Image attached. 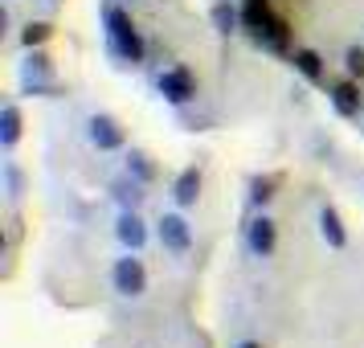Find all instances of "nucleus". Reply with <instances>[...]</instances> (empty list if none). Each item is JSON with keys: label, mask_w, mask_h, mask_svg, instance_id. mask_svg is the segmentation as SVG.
Returning a JSON list of instances; mask_svg holds the SVG:
<instances>
[{"label": "nucleus", "mask_w": 364, "mask_h": 348, "mask_svg": "<svg viewBox=\"0 0 364 348\" xmlns=\"http://www.w3.org/2000/svg\"><path fill=\"white\" fill-rule=\"evenodd\" d=\"M102 25H107V41H111V50H115L123 62L139 66V62H144V37H139V29H135V21L127 17L119 4H107Z\"/></svg>", "instance_id": "nucleus-1"}, {"label": "nucleus", "mask_w": 364, "mask_h": 348, "mask_svg": "<svg viewBox=\"0 0 364 348\" xmlns=\"http://www.w3.org/2000/svg\"><path fill=\"white\" fill-rule=\"evenodd\" d=\"M111 283H115V291L119 295H144L148 291V270H144V263L135 258V250L132 254H123V258H115V266H111Z\"/></svg>", "instance_id": "nucleus-2"}, {"label": "nucleus", "mask_w": 364, "mask_h": 348, "mask_svg": "<svg viewBox=\"0 0 364 348\" xmlns=\"http://www.w3.org/2000/svg\"><path fill=\"white\" fill-rule=\"evenodd\" d=\"M160 95H164L172 107H184V102L197 99V78H193V70L188 66H172L160 74Z\"/></svg>", "instance_id": "nucleus-3"}, {"label": "nucleus", "mask_w": 364, "mask_h": 348, "mask_svg": "<svg viewBox=\"0 0 364 348\" xmlns=\"http://www.w3.org/2000/svg\"><path fill=\"white\" fill-rule=\"evenodd\" d=\"M156 233H160V246H164L168 254H188V250H193V226H188L181 213H164L156 221Z\"/></svg>", "instance_id": "nucleus-4"}, {"label": "nucleus", "mask_w": 364, "mask_h": 348, "mask_svg": "<svg viewBox=\"0 0 364 348\" xmlns=\"http://www.w3.org/2000/svg\"><path fill=\"white\" fill-rule=\"evenodd\" d=\"M86 135H90V144H95L99 152H119L123 144H127L123 127H119L111 115H90V123H86Z\"/></svg>", "instance_id": "nucleus-5"}, {"label": "nucleus", "mask_w": 364, "mask_h": 348, "mask_svg": "<svg viewBox=\"0 0 364 348\" xmlns=\"http://www.w3.org/2000/svg\"><path fill=\"white\" fill-rule=\"evenodd\" d=\"M246 242H250V250L258 254V258H270L274 254V246H279V230H274V221L270 217H254L246 226Z\"/></svg>", "instance_id": "nucleus-6"}, {"label": "nucleus", "mask_w": 364, "mask_h": 348, "mask_svg": "<svg viewBox=\"0 0 364 348\" xmlns=\"http://www.w3.org/2000/svg\"><path fill=\"white\" fill-rule=\"evenodd\" d=\"M115 238L127 250H144V246H148V226L139 221V213H135V209H123V213H119V221H115Z\"/></svg>", "instance_id": "nucleus-7"}, {"label": "nucleus", "mask_w": 364, "mask_h": 348, "mask_svg": "<svg viewBox=\"0 0 364 348\" xmlns=\"http://www.w3.org/2000/svg\"><path fill=\"white\" fill-rule=\"evenodd\" d=\"M197 197H200V168L193 164V168H184L181 176H176V184H172V201H176L181 209H193Z\"/></svg>", "instance_id": "nucleus-8"}, {"label": "nucleus", "mask_w": 364, "mask_h": 348, "mask_svg": "<svg viewBox=\"0 0 364 348\" xmlns=\"http://www.w3.org/2000/svg\"><path fill=\"white\" fill-rule=\"evenodd\" d=\"M328 99H331V107H336V115H344V119L360 115V107H364V95L352 83H336Z\"/></svg>", "instance_id": "nucleus-9"}, {"label": "nucleus", "mask_w": 364, "mask_h": 348, "mask_svg": "<svg viewBox=\"0 0 364 348\" xmlns=\"http://www.w3.org/2000/svg\"><path fill=\"white\" fill-rule=\"evenodd\" d=\"M319 233H323V242H328L331 250H344L348 246V230H344V221H340V213H336L331 205L319 213Z\"/></svg>", "instance_id": "nucleus-10"}, {"label": "nucleus", "mask_w": 364, "mask_h": 348, "mask_svg": "<svg viewBox=\"0 0 364 348\" xmlns=\"http://www.w3.org/2000/svg\"><path fill=\"white\" fill-rule=\"evenodd\" d=\"M254 41L258 46H266V50H274V53H287V41H291V25L282 17H274L270 25H266L262 33H254Z\"/></svg>", "instance_id": "nucleus-11"}, {"label": "nucleus", "mask_w": 364, "mask_h": 348, "mask_svg": "<svg viewBox=\"0 0 364 348\" xmlns=\"http://www.w3.org/2000/svg\"><path fill=\"white\" fill-rule=\"evenodd\" d=\"M270 21H274V13H270L266 0H246V4H242V25H246L250 33H262Z\"/></svg>", "instance_id": "nucleus-12"}, {"label": "nucleus", "mask_w": 364, "mask_h": 348, "mask_svg": "<svg viewBox=\"0 0 364 348\" xmlns=\"http://www.w3.org/2000/svg\"><path fill=\"white\" fill-rule=\"evenodd\" d=\"M17 139H21V111L9 102V107L0 111V144L13 152V148H17Z\"/></svg>", "instance_id": "nucleus-13"}, {"label": "nucleus", "mask_w": 364, "mask_h": 348, "mask_svg": "<svg viewBox=\"0 0 364 348\" xmlns=\"http://www.w3.org/2000/svg\"><path fill=\"white\" fill-rule=\"evenodd\" d=\"M291 62H295V70L307 78V83H319V78H323V58H319L315 50H295Z\"/></svg>", "instance_id": "nucleus-14"}, {"label": "nucleus", "mask_w": 364, "mask_h": 348, "mask_svg": "<svg viewBox=\"0 0 364 348\" xmlns=\"http://www.w3.org/2000/svg\"><path fill=\"white\" fill-rule=\"evenodd\" d=\"M209 17H213V29H217V33H225V37H230L233 29H237L242 13H237L233 4H225V0H221V4H213V13H209Z\"/></svg>", "instance_id": "nucleus-15"}, {"label": "nucleus", "mask_w": 364, "mask_h": 348, "mask_svg": "<svg viewBox=\"0 0 364 348\" xmlns=\"http://www.w3.org/2000/svg\"><path fill=\"white\" fill-rule=\"evenodd\" d=\"M139 184H144V181H115V184H111V193H115V201L123 205V209H139V201H144Z\"/></svg>", "instance_id": "nucleus-16"}, {"label": "nucleus", "mask_w": 364, "mask_h": 348, "mask_svg": "<svg viewBox=\"0 0 364 348\" xmlns=\"http://www.w3.org/2000/svg\"><path fill=\"white\" fill-rule=\"evenodd\" d=\"M127 176H135V181H144V184L156 181V168H151V160L144 152H127Z\"/></svg>", "instance_id": "nucleus-17"}, {"label": "nucleus", "mask_w": 364, "mask_h": 348, "mask_svg": "<svg viewBox=\"0 0 364 348\" xmlns=\"http://www.w3.org/2000/svg\"><path fill=\"white\" fill-rule=\"evenodd\" d=\"M50 37H53V25H46V21H29V25H25V33H21V46H25V50H33V46L50 41Z\"/></svg>", "instance_id": "nucleus-18"}, {"label": "nucleus", "mask_w": 364, "mask_h": 348, "mask_svg": "<svg viewBox=\"0 0 364 348\" xmlns=\"http://www.w3.org/2000/svg\"><path fill=\"white\" fill-rule=\"evenodd\" d=\"M274 184H279V181H274V176H258V181L250 184V201H254V205L262 209L266 201L274 197Z\"/></svg>", "instance_id": "nucleus-19"}, {"label": "nucleus", "mask_w": 364, "mask_h": 348, "mask_svg": "<svg viewBox=\"0 0 364 348\" xmlns=\"http://www.w3.org/2000/svg\"><path fill=\"white\" fill-rule=\"evenodd\" d=\"M33 78H50V58L46 53H33L29 66H25V83H33Z\"/></svg>", "instance_id": "nucleus-20"}, {"label": "nucleus", "mask_w": 364, "mask_h": 348, "mask_svg": "<svg viewBox=\"0 0 364 348\" xmlns=\"http://www.w3.org/2000/svg\"><path fill=\"white\" fill-rule=\"evenodd\" d=\"M344 70L352 74V78H364V50L360 46H352V50L344 53Z\"/></svg>", "instance_id": "nucleus-21"}, {"label": "nucleus", "mask_w": 364, "mask_h": 348, "mask_svg": "<svg viewBox=\"0 0 364 348\" xmlns=\"http://www.w3.org/2000/svg\"><path fill=\"white\" fill-rule=\"evenodd\" d=\"M237 348H262V344H254V340H246V344H237Z\"/></svg>", "instance_id": "nucleus-22"}]
</instances>
